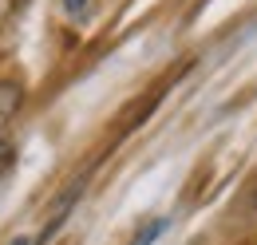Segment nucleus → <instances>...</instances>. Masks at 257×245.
I'll return each mask as SVG.
<instances>
[{"label":"nucleus","instance_id":"f03ea898","mask_svg":"<svg viewBox=\"0 0 257 245\" xmlns=\"http://www.w3.org/2000/svg\"><path fill=\"white\" fill-rule=\"evenodd\" d=\"M67 8H83V4H87V0H64Z\"/></svg>","mask_w":257,"mask_h":245},{"label":"nucleus","instance_id":"f257e3e1","mask_svg":"<svg viewBox=\"0 0 257 245\" xmlns=\"http://www.w3.org/2000/svg\"><path fill=\"white\" fill-rule=\"evenodd\" d=\"M20 99H24L20 83H12V79H0V131H4L12 119H16V111H20Z\"/></svg>","mask_w":257,"mask_h":245},{"label":"nucleus","instance_id":"7ed1b4c3","mask_svg":"<svg viewBox=\"0 0 257 245\" xmlns=\"http://www.w3.org/2000/svg\"><path fill=\"white\" fill-rule=\"evenodd\" d=\"M16 245H28V241H16Z\"/></svg>","mask_w":257,"mask_h":245}]
</instances>
